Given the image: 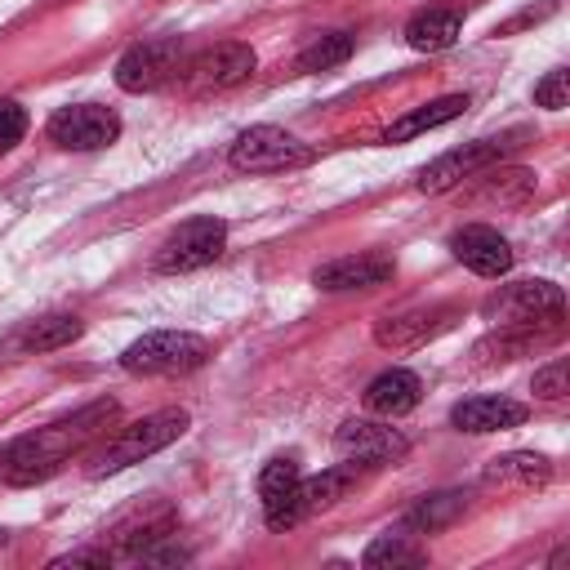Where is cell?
Listing matches in <instances>:
<instances>
[{"mask_svg": "<svg viewBox=\"0 0 570 570\" xmlns=\"http://www.w3.org/2000/svg\"><path fill=\"white\" fill-rule=\"evenodd\" d=\"M116 414H120V405H116L111 396H102V401L80 405V410L67 414V419H53V423H45V428H36V432L9 441V445L0 450V481H4V485H36V481H49L71 454H80L94 436H102L107 423H116Z\"/></svg>", "mask_w": 570, "mask_h": 570, "instance_id": "1", "label": "cell"}, {"mask_svg": "<svg viewBox=\"0 0 570 570\" xmlns=\"http://www.w3.org/2000/svg\"><path fill=\"white\" fill-rule=\"evenodd\" d=\"M187 423H191V419H187V410H178V405L156 410V414H142L138 423L120 428V432L89 459V476L98 481V476H111V472H125V468L142 463L147 454L174 445V441L187 432Z\"/></svg>", "mask_w": 570, "mask_h": 570, "instance_id": "2", "label": "cell"}, {"mask_svg": "<svg viewBox=\"0 0 570 570\" xmlns=\"http://www.w3.org/2000/svg\"><path fill=\"white\" fill-rule=\"evenodd\" d=\"M312 160H316V147L294 138L281 125H249L227 147V165L240 174H285V169H307Z\"/></svg>", "mask_w": 570, "mask_h": 570, "instance_id": "3", "label": "cell"}, {"mask_svg": "<svg viewBox=\"0 0 570 570\" xmlns=\"http://www.w3.org/2000/svg\"><path fill=\"white\" fill-rule=\"evenodd\" d=\"M209 361V343L191 330H151L142 338H134L125 352H120V370L129 374H187V370H200Z\"/></svg>", "mask_w": 570, "mask_h": 570, "instance_id": "4", "label": "cell"}, {"mask_svg": "<svg viewBox=\"0 0 570 570\" xmlns=\"http://www.w3.org/2000/svg\"><path fill=\"white\" fill-rule=\"evenodd\" d=\"M183 62H187V49L178 36H151V40L129 45L116 58V85L125 94H151V89L178 80Z\"/></svg>", "mask_w": 570, "mask_h": 570, "instance_id": "5", "label": "cell"}, {"mask_svg": "<svg viewBox=\"0 0 570 570\" xmlns=\"http://www.w3.org/2000/svg\"><path fill=\"white\" fill-rule=\"evenodd\" d=\"M481 312L499 330L503 325H552L557 330V321L566 312V294L552 281H517V285H503L499 294H490L481 303Z\"/></svg>", "mask_w": 570, "mask_h": 570, "instance_id": "6", "label": "cell"}, {"mask_svg": "<svg viewBox=\"0 0 570 570\" xmlns=\"http://www.w3.org/2000/svg\"><path fill=\"white\" fill-rule=\"evenodd\" d=\"M254 67H258V58H254L249 45L223 40V45H209L196 58H187L183 71H178V80L187 85V94H223V89L245 85L254 76Z\"/></svg>", "mask_w": 570, "mask_h": 570, "instance_id": "7", "label": "cell"}, {"mask_svg": "<svg viewBox=\"0 0 570 570\" xmlns=\"http://www.w3.org/2000/svg\"><path fill=\"white\" fill-rule=\"evenodd\" d=\"M227 245V223L223 218H187L183 227H174L165 236V245L156 249V272L178 276V272H196L209 267Z\"/></svg>", "mask_w": 570, "mask_h": 570, "instance_id": "8", "label": "cell"}, {"mask_svg": "<svg viewBox=\"0 0 570 570\" xmlns=\"http://www.w3.org/2000/svg\"><path fill=\"white\" fill-rule=\"evenodd\" d=\"M517 138H521V134H503V138H476V142H463V147H454V151L436 156V160H432V165L419 174V191L441 196V191L459 187L463 178H472V174L490 169L494 160H503V156L517 147Z\"/></svg>", "mask_w": 570, "mask_h": 570, "instance_id": "9", "label": "cell"}, {"mask_svg": "<svg viewBox=\"0 0 570 570\" xmlns=\"http://www.w3.org/2000/svg\"><path fill=\"white\" fill-rule=\"evenodd\" d=\"M45 129L67 151H98L120 138V116L98 102H71V107H58Z\"/></svg>", "mask_w": 570, "mask_h": 570, "instance_id": "10", "label": "cell"}, {"mask_svg": "<svg viewBox=\"0 0 570 570\" xmlns=\"http://www.w3.org/2000/svg\"><path fill=\"white\" fill-rule=\"evenodd\" d=\"M334 450L338 459L347 463H361V468H383V463H396L410 454V441L387 428V423H374V419H347L338 432H334Z\"/></svg>", "mask_w": 570, "mask_h": 570, "instance_id": "11", "label": "cell"}, {"mask_svg": "<svg viewBox=\"0 0 570 570\" xmlns=\"http://www.w3.org/2000/svg\"><path fill=\"white\" fill-rule=\"evenodd\" d=\"M303 472L294 459H272L263 472H258V499H263V521L272 530H294L307 512H303Z\"/></svg>", "mask_w": 570, "mask_h": 570, "instance_id": "12", "label": "cell"}, {"mask_svg": "<svg viewBox=\"0 0 570 570\" xmlns=\"http://www.w3.org/2000/svg\"><path fill=\"white\" fill-rule=\"evenodd\" d=\"M396 276V263L387 254H347V258H330L312 272V285L325 294H347V289H374L387 285Z\"/></svg>", "mask_w": 570, "mask_h": 570, "instance_id": "13", "label": "cell"}, {"mask_svg": "<svg viewBox=\"0 0 570 570\" xmlns=\"http://www.w3.org/2000/svg\"><path fill=\"white\" fill-rule=\"evenodd\" d=\"M450 249H454V258H459L468 272H476V276H503V272L512 267V245H508L490 223H468V227H459V232L450 236Z\"/></svg>", "mask_w": 570, "mask_h": 570, "instance_id": "14", "label": "cell"}, {"mask_svg": "<svg viewBox=\"0 0 570 570\" xmlns=\"http://www.w3.org/2000/svg\"><path fill=\"white\" fill-rule=\"evenodd\" d=\"M454 307H419V312H405V316H383L374 325V343L379 347H392V352H405V347H423L428 338L445 334L454 325Z\"/></svg>", "mask_w": 570, "mask_h": 570, "instance_id": "15", "label": "cell"}, {"mask_svg": "<svg viewBox=\"0 0 570 570\" xmlns=\"http://www.w3.org/2000/svg\"><path fill=\"white\" fill-rule=\"evenodd\" d=\"M525 405L521 401H508V396H468L450 410V423L459 432H472V436H485V432H508V428H521L525 423Z\"/></svg>", "mask_w": 570, "mask_h": 570, "instance_id": "16", "label": "cell"}, {"mask_svg": "<svg viewBox=\"0 0 570 570\" xmlns=\"http://www.w3.org/2000/svg\"><path fill=\"white\" fill-rule=\"evenodd\" d=\"M419 396H423V379H419L414 370L392 365V370H383L379 379H370V387H365V410H370V414H383V419H401V414H410V410L419 405Z\"/></svg>", "mask_w": 570, "mask_h": 570, "instance_id": "17", "label": "cell"}, {"mask_svg": "<svg viewBox=\"0 0 570 570\" xmlns=\"http://www.w3.org/2000/svg\"><path fill=\"white\" fill-rule=\"evenodd\" d=\"M463 31V9L454 4H432V9H419L410 22H405V45L419 49V53H441L459 40Z\"/></svg>", "mask_w": 570, "mask_h": 570, "instance_id": "18", "label": "cell"}, {"mask_svg": "<svg viewBox=\"0 0 570 570\" xmlns=\"http://www.w3.org/2000/svg\"><path fill=\"white\" fill-rule=\"evenodd\" d=\"M80 334H85L80 316H71V312H49V316L27 321V325L9 338V347H13V352H53V347L76 343Z\"/></svg>", "mask_w": 570, "mask_h": 570, "instance_id": "19", "label": "cell"}, {"mask_svg": "<svg viewBox=\"0 0 570 570\" xmlns=\"http://www.w3.org/2000/svg\"><path fill=\"white\" fill-rule=\"evenodd\" d=\"M463 111H468V94H445V98H432V102H423V107L405 111L401 120H392V125L383 129V142H405V138H419V134H428V129H436V125H445V120H454V116H463Z\"/></svg>", "mask_w": 570, "mask_h": 570, "instance_id": "20", "label": "cell"}, {"mask_svg": "<svg viewBox=\"0 0 570 570\" xmlns=\"http://www.w3.org/2000/svg\"><path fill=\"white\" fill-rule=\"evenodd\" d=\"M356 481H361V463H347V459L334 463V468H325V472H316V476H303V485H298V494H303V512L312 517V512L338 503L347 490H356Z\"/></svg>", "mask_w": 570, "mask_h": 570, "instance_id": "21", "label": "cell"}, {"mask_svg": "<svg viewBox=\"0 0 570 570\" xmlns=\"http://www.w3.org/2000/svg\"><path fill=\"white\" fill-rule=\"evenodd\" d=\"M534 196V174L530 169H499L485 174L476 183V191H468V205H525Z\"/></svg>", "mask_w": 570, "mask_h": 570, "instance_id": "22", "label": "cell"}, {"mask_svg": "<svg viewBox=\"0 0 570 570\" xmlns=\"http://www.w3.org/2000/svg\"><path fill=\"white\" fill-rule=\"evenodd\" d=\"M459 512H463V494H459V490H445V494H428V499H419V503L405 512L401 530H410V534H432V530L450 525Z\"/></svg>", "mask_w": 570, "mask_h": 570, "instance_id": "23", "label": "cell"}, {"mask_svg": "<svg viewBox=\"0 0 570 570\" xmlns=\"http://www.w3.org/2000/svg\"><path fill=\"white\" fill-rule=\"evenodd\" d=\"M428 561V552L414 543V534L410 530H387V534H379L370 548H365V557H361V566H370V570H387V566H423Z\"/></svg>", "mask_w": 570, "mask_h": 570, "instance_id": "24", "label": "cell"}, {"mask_svg": "<svg viewBox=\"0 0 570 570\" xmlns=\"http://www.w3.org/2000/svg\"><path fill=\"white\" fill-rule=\"evenodd\" d=\"M485 476H490V481H499V485H543V481L552 476V463H548L543 454L517 450V454L494 459V463L485 468Z\"/></svg>", "mask_w": 570, "mask_h": 570, "instance_id": "25", "label": "cell"}, {"mask_svg": "<svg viewBox=\"0 0 570 570\" xmlns=\"http://www.w3.org/2000/svg\"><path fill=\"white\" fill-rule=\"evenodd\" d=\"M352 49H356V40H352L347 31H325V36H316V40L298 53V71H330V67H343V62L352 58Z\"/></svg>", "mask_w": 570, "mask_h": 570, "instance_id": "26", "label": "cell"}, {"mask_svg": "<svg viewBox=\"0 0 570 570\" xmlns=\"http://www.w3.org/2000/svg\"><path fill=\"white\" fill-rule=\"evenodd\" d=\"M566 102H570V71H548V76L534 85V107L561 111Z\"/></svg>", "mask_w": 570, "mask_h": 570, "instance_id": "27", "label": "cell"}, {"mask_svg": "<svg viewBox=\"0 0 570 570\" xmlns=\"http://www.w3.org/2000/svg\"><path fill=\"white\" fill-rule=\"evenodd\" d=\"M570 387H566V361L557 356V361H548L543 370H534V396H543V401H561Z\"/></svg>", "mask_w": 570, "mask_h": 570, "instance_id": "28", "label": "cell"}, {"mask_svg": "<svg viewBox=\"0 0 570 570\" xmlns=\"http://www.w3.org/2000/svg\"><path fill=\"white\" fill-rule=\"evenodd\" d=\"M27 134V111L13 98H0V147H13Z\"/></svg>", "mask_w": 570, "mask_h": 570, "instance_id": "29", "label": "cell"}, {"mask_svg": "<svg viewBox=\"0 0 570 570\" xmlns=\"http://www.w3.org/2000/svg\"><path fill=\"white\" fill-rule=\"evenodd\" d=\"M107 561H111V552H62V557H53L49 566L62 570V566H107Z\"/></svg>", "mask_w": 570, "mask_h": 570, "instance_id": "30", "label": "cell"}, {"mask_svg": "<svg viewBox=\"0 0 570 570\" xmlns=\"http://www.w3.org/2000/svg\"><path fill=\"white\" fill-rule=\"evenodd\" d=\"M0 548H4V530H0Z\"/></svg>", "mask_w": 570, "mask_h": 570, "instance_id": "31", "label": "cell"}]
</instances>
